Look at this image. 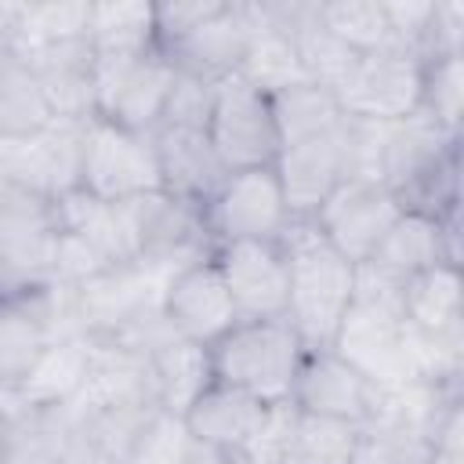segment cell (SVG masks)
Instances as JSON below:
<instances>
[{
  "instance_id": "cell-19",
  "label": "cell",
  "mask_w": 464,
  "mask_h": 464,
  "mask_svg": "<svg viewBox=\"0 0 464 464\" xmlns=\"http://www.w3.org/2000/svg\"><path fill=\"white\" fill-rule=\"evenodd\" d=\"M58 123H87L98 116L94 102V47L87 36L58 40L25 51Z\"/></svg>"
},
{
  "instance_id": "cell-20",
  "label": "cell",
  "mask_w": 464,
  "mask_h": 464,
  "mask_svg": "<svg viewBox=\"0 0 464 464\" xmlns=\"http://www.w3.org/2000/svg\"><path fill=\"white\" fill-rule=\"evenodd\" d=\"M268 413H272V406L261 402L257 395H250L243 388H232L225 381H210L192 399V406L181 413V420H185V428L196 442L250 453V446L257 442Z\"/></svg>"
},
{
  "instance_id": "cell-12",
  "label": "cell",
  "mask_w": 464,
  "mask_h": 464,
  "mask_svg": "<svg viewBox=\"0 0 464 464\" xmlns=\"http://www.w3.org/2000/svg\"><path fill=\"white\" fill-rule=\"evenodd\" d=\"M160 315L174 337H185L203 348L221 341L239 323L214 254L196 257L167 276L160 294Z\"/></svg>"
},
{
  "instance_id": "cell-10",
  "label": "cell",
  "mask_w": 464,
  "mask_h": 464,
  "mask_svg": "<svg viewBox=\"0 0 464 464\" xmlns=\"http://www.w3.org/2000/svg\"><path fill=\"white\" fill-rule=\"evenodd\" d=\"M203 225L214 246L239 243V239L279 243L294 221H290L276 167H250V170L225 174L214 196L203 203Z\"/></svg>"
},
{
  "instance_id": "cell-38",
  "label": "cell",
  "mask_w": 464,
  "mask_h": 464,
  "mask_svg": "<svg viewBox=\"0 0 464 464\" xmlns=\"http://www.w3.org/2000/svg\"><path fill=\"white\" fill-rule=\"evenodd\" d=\"M11 435H14V420H11V413L0 406V464H4V457H7V450H11Z\"/></svg>"
},
{
  "instance_id": "cell-23",
  "label": "cell",
  "mask_w": 464,
  "mask_h": 464,
  "mask_svg": "<svg viewBox=\"0 0 464 464\" xmlns=\"http://www.w3.org/2000/svg\"><path fill=\"white\" fill-rule=\"evenodd\" d=\"M51 102L25 51L0 44V141L36 138L54 127Z\"/></svg>"
},
{
  "instance_id": "cell-39",
  "label": "cell",
  "mask_w": 464,
  "mask_h": 464,
  "mask_svg": "<svg viewBox=\"0 0 464 464\" xmlns=\"http://www.w3.org/2000/svg\"><path fill=\"white\" fill-rule=\"evenodd\" d=\"M402 464H453V460H442V457H435V453H413V457H406Z\"/></svg>"
},
{
  "instance_id": "cell-28",
  "label": "cell",
  "mask_w": 464,
  "mask_h": 464,
  "mask_svg": "<svg viewBox=\"0 0 464 464\" xmlns=\"http://www.w3.org/2000/svg\"><path fill=\"white\" fill-rule=\"evenodd\" d=\"M355 439H359V424L294 410L283 464H348Z\"/></svg>"
},
{
  "instance_id": "cell-34",
  "label": "cell",
  "mask_w": 464,
  "mask_h": 464,
  "mask_svg": "<svg viewBox=\"0 0 464 464\" xmlns=\"http://www.w3.org/2000/svg\"><path fill=\"white\" fill-rule=\"evenodd\" d=\"M210 105H214V83L203 80V76H192V72H181V69H178V80H174V91H170V98H167V109H163L160 123L207 130ZM160 123H156V127H160Z\"/></svg>"
},
{
  "instance_id": "cell-17",
  "label": "cell",
  "mask_w": 464,
  "mask_h": 464,
  "mask_svg": "<svg viewBox=\"0 0 464 464\" xmlns=\"http://www.w3.org/2000/svg\"><path fill=\"white\" fill-rule=\"evenodd\" d=\"M80 138L83 123H54L36 138L0 141V178L54 203L80 188Z\"/></svg>"
},
{
  "instance_id": "cell-14",
  "label": "cell",
  "mask_w": 464,
  "mask_h": 464,
  "mask_svg": "<svg viewBox=\"0 0 464 464\" xmlns=\"http://www.w3.org/2000/svg\"><path fill=\"white\" fill-rule=\"evenodd\" d=\"M384 388H377L362 370L341 359L334 348H308L290 392V406L315 417H334L348 424H370L381 413Z\"/></svg>"
},
{
  "instance_id": "cell-8",
  "label": "cell",
  "mask_w": 464,
  "mask_h": 464,
  "mask_svg": "<svg viewBox=\"0 0 464 464\" xmlns=\"http://www.w3.org/2000/svg\"><path fill=\"white\" fill-rule=\"evenodd\" d=\"M174 80H178V69L160 47H152L145 54H134V58L94 54L98 116L116 123V127L152 134L163 109H167Z\"/></svg>"
},
{
  "instance_id": "cell-21",
  "label": "cell",
  "mask_w": 464,
  "mask_h": 464,
  "mask_svg": "<svg viewBox=\"0 0 464 464\" xmlns=\"http://www.w3.org/2000/svg\"><path fill=\"white\" fill-rule=\"evenodd\" d=\"M91 359H94V337L87 334L54 337L14 388L18 413H47L69 406L87 381Z\"/></svg>"
},
{
  "instance_id": "cell-25",
  "label": "cell",
  "mask_w": 464,
  "mask_h": 464,
  "mask_svg": "<svg viewBox=\"0 0 464 464\" xmlns=\"http://www.w3.org/2000/svg\"><path fill=\"white\" fill-rule=\"evenodd\" d=\"M268 102H272V116H276V130H279V149L330 134L348 120L337 94L319 83H308V80L268 94Z\"/></svg>"
},
{
  "instance_id": "cell-36",
  "label": "cell",
  "mask_w": 464,
  "mask_h": 464,
  "mask_svg": "<svg viewBox=\"0 0 464 464\" xmlns=\"http://www.w3.org/2000/svg\"><path fill=\"white\" fill-rule=\"evenodd\" d=\"M417 450H410L395 431L381 428V424H362L352 460L348 464H402L406 457H413Z\"/></svg>"
},
{
  "instance_id": "cell-5",
  "label": "cell",
  "mask_w": 464,
  "mask_h": 464,
  "mask_svg": "<svg viewBox=\"0 0 464 464\" xmlns=\"http://www.w3.org/2000/svg\"><path fill=\"white\" fill-rule=\"evenodd\" d=\"M116 207V221H120V236H123V250L130 261L160 268V272H174L196 257L214 254V239L203 225V207L178 199L170 192H145Z\"/></svg>"
},
{
  "instance_id": "cell-33",
  "label": "cell",
  "mask_w": 464,
  "mask_h": 464,
  "mask_svg": "<svg viewBox=\"0 0 464 464\" xmlns=\"http://www.w3.org/2000/svg\"><path fill=\"white\" fill-rule=\"evenodd\" d=\"M54 225V203L22 188L11 178H0V236H29L47 232Z\"/></svg>"
},
{
  "instance_id": "cell-18",
  "label": "cell",
  "mask_w": 464,
  "mask_h": 464,
  "mask_svg": "<svg viewBox=\"0 0 464 464\" xmlns=\"http://www.w3.org/2000/svg\"><path fill=\"white\" fill-rule=\"evenodd\" d=\"M257 25H261V7L257 4L225 0V7L214 18H207L199 29L181 36L163 54L174 62V69L218 83V80H225L232 72H239V62L246 54Z\"/></svg>"
},
{
  "instance_id": "cell-32",
  "label": "cell",
  "mask_w": 464,
  "mask_h": 464,
  "mask_svg": "<svg viewBox=\"0 0 464 464\" xmlns=\"http://www.w3.org/2000/svg\"><path fill=\"white\" fill-rule=\"evenodd\" d=\"M192 435L178 413L156 410L134 435L123 464H188Z\"/></svg>"
},
{
  "instance_id": "cell-26",
  "label": "cell",
  "mask_w": 464,
  "mask_h": 464,
  "mask_svg": "<svg viewBox=\"0 0 464 464\" xmlns=\"http://www.w3.org/2000/svg\"><path fill=\"white\" fill-rule=\"evenodd\" d=\"M257 7H261V25H257V33H254V40H250V47L239 62V76L246 83H254L257 91H265V94L304 83L308 76L301 69V58H297V47H294L290 33L279 22H272V14L265 11V0Z\"/></svg>"
},
{
  "instance_id": "cell-29",
  "label": "cell",
  "mask_w": 464,
  "mask_h": 464,
  "mask_svg": "<svg viewBox=\"0 0 464 464\" xmlns=\"http://www.w3.org/2000/svg\"><path fill=\"white\" fill-rule=\"evenodd\" d=\"M87 22H91V4L87 0H40V4H22L18 25L11 33V47L18 51H36L58 40H72V36H87Z\"/></svg>"
},
{
  "instance_id": "cell-24",
  "label": "cell",
  "mask_w": 464,
  "mask_h": 464,
  "mask_svg": "<svg viewBox=\"0 0 464 464\" xmlns=\"http://www.w3.org/2000/svg\"><path fill=\"white\" fill-rule=\"evenodd\" d=\"M145 355H149V370H152V384H156V402L167 413L181 417L192 406V399L214 381L210 348L192 344L185 337L167 334Z\"/></svg>"
},
{
  "instance_id": "cell-27",
  "label": "cell",
  "mask_w": 464,
  "mask_h": 464,
  "mask_svg": "<svg viewBox=\"0 0 464 464\" xmlns=\"http://www.w3.org/2000/svg\"><path fill=\"white\" fill-rule=\"evenodd\" d=\"M87 40L94 54L134 58L156 47V14L152 4H91Z\"/></svg>"
},
{
  "instance_id": "cell-13",
  "label": "cell",
  "mask_w": 464,
  "mask_h": 464,
  "mask_svg": "<svg viewBox=\"0 0 464 464\" xmlns=\"http://www.w3.org/2000/svg\"><path fill=\"white\" fill-rule=\"evenodd\" d=\"M272 167L283 185L290 221H312L334 188L352 178V120L330 134L283 145Z\"/></svg>"
},
{
  "instance_id": "cell-15",
  "label": "cell",
  "mask_w": 464,
  "mask_h": 464,
  "mask_svg": "<svg viewBox=\"0 0 464 464\" xmlns=\"http://www.w3.org/2000/svg\"><path fill=\"white\" fill-rule=\"evenodd\" d=\"M214 261L239 319H286L290 268L283 243L272 239L218 243Z\"/></svg>"
},
{
  "instance_id": "cell-6",
  "label": "cell",
  "mask_w": 464,
  "mask_h": 464,
  "mask_svg": "<svg viewBox=\"0 0 464 464\" xmlns=\"http://www.w3.org/2000/svg\"><path fill=\"white\" fill-rule=\"evenodd\" d=\"M80 188L102 203H123L145 192H160V160L152 134L116 127L102 116L83 123L80 138Z\"/></svg>"
},
{
  "instance_id": "cell-31",
  "label": "cell",
  "mask_w": 464,
  "mask_h": 464,
  "mask_svg": "<svg viewBox=\"0 0 464 464\" xmlns=\"http://www.w3.org/2000/svg\"><path fill=\"white\" fill-rule=\"evenodd\" d=\"M420 116H428L446 134H460V116H464V54L424 62Z\"/></svg>"
},
{
  "instance_id": "cell-4",
  "label": "cell",
  "mask_w": 464,
  "mask_h": 464,
  "mask_svg": "<svg viewBox=\"0 0 464 464\" xmlns=\"http://www.w3.org/2000/svg\"><path fill=\"white\" fill-rule=\"evenodd\" d=\"M304 341L286 319H239L221 341L210 344L214 381L243 388L261 402H290Z\"/></svg>"
},
{
  "instance_id": "cell-9",
  "label": "cell",
  "mask_w": 464,
  "mask_h": 464,
  "mask_svg": "<svg viewBox=\"0 0 464 464\" xmlns=\"http://www.w3.org/2000/svg\"><path fill=\"white\" fill-rule=\"evenodd\" d=\"M424 62L410 51L384 47L359 54L344 83L334 91L344 116L359 123H402L420 112Z\"/></svg>"
},
{
  "instance_id": "cell-30",
  "label": "cell",
  "mask_w": 464,
  "mask_h": 464,
  "mask_svg": "<svg viewBox=\"0 0 464 464\" xmlns=\"http://www.w3.org/2000/svg\"><path fill=\"white\" fill-rule=\"evenodd\" d=\"M319 18L355 54L395 47L381 0H319Z\"/></svg>"
},
{
  "instance_id": "cell-1",
  "label": "cell",
  "mask_w": 464,
  "mask_h": 464,
  "mask_svg": "<svg viewBox=\"0 0 464 464\" xmlns=\"http://www.w3.org/2000/svg\"><path fill=\"white\" fill-rule=\"evenodd\" d=\"M460 134H446L428 116L381 123L377 134V181H384L406 210L446 218L460 210L457 192Z\"/></svg>"
},
{
  "instance_id": "cell-11",
  "label": "cell",
  "mask_w": 464,
  "mask_h": 464,
  "mask_svg": "<svg viewBox=\"0 0 464 464\" xmlns=\"http://www.w3.org/2000/svg\"><path fill=\"white\" fill-rule=\"evenodd\" d=\"M402 210L406 207L399 203V196L384 181H377V178H348L319 207L312 225L352 265H366Z\"/></svg>"
},
{
  "instance_id": "cell-35",
  "label": "cell",
  "mask_w": 464,
  "mask_h": 464,
  "mask_svg": "<svg viewBox=\"0 0 464 464\" xmlns=\"http://www.w3.org/2000/svg\"><path fill=\"white\" fill-rule=\"evenodd\" d=\"M225 7V0H163L152 4L156 14V47L167 51L192 29H199L207 18H214Z\"/></svg>"
},
{
  "instance_id": "cell-7",
  "label": "cell",
  "mask_w": 464,
  "mask_h": 464,
  "mask_svg": "<svg viewBox=\"0 0 464 464\" xmlns=\"http://www.w3.org/2000/svg\"><path fill=\"white\" fill-rule=\"evenodd\" d=\"M207 138L225 174L250 170V167H272L279 156V130H276L268 94L246 83L239 72L218 80L210 120H207Z\"/></svg>"
},
{
  "instance_id": "cell-2",
  "label": "cell",
  "mask_w": 464,
  "mask_h": 464,
  "mask_svg": "<svg viewBox=\"0 0 464 464\" xmlns=\"http://www.w3.org/2000/svg\"><path fill=\"white\" fill-rule=\"evenodd\" d=\"M279 243L290 268L286 323L297 330L304 348H330L355 297L359 265L337 254L312 221H294Z\"/></svg>"
},
{
  "instance_id": "cell-37",
  "label": "cell",
  "mask_w": 464,
  "mask_h": 464,
  "mask_svg": "<svg viewBox=\"0 0 464 464\" xmlns=\"http://www.w3.org/2000/svg\"><path fill=\"white\" fill-rule=\"evenodd\" d=\"M188 464H250V457L239 453V450H225V446H210V442H196L192 439Z\"/></svg>"
},
{
  "instance_id": "cell-22",
  "label": "cell",
  "mask_w": 464,
  "mask_h": 464,
  "mask_svg": "<svg viewBox=\"0 0 464 464\" xmlns=\"http://www.w3.org/2000/svg\"><path fill=\"white\" fill-rule=\"evenodd\" d=\"M152 145H156V160H160L163 192L203 207L225 178V167H221L207 130L160 123L152 130Z\"/></svg>"
},
{
  "instance_id": "cell-3",
  "label": "cell",
  "mask_w": 464,
  "mask_h": 464,
  "mask_svg": "<svg viewBox=\"0 0 464 464\" xmlns=\"http://www.w3.org/2000/svg\"><path fill=\"white\" fill-rule=\"evenodd\" d=\"M341 359L362 370L377 388H402L417 381L406 323H402V290L359 268L355 297L337 326L330 344Z\"/></svg>"
},
{
  "instance_id": "cell-16",
  "label": "cell",
  "mask_w": 464,
  "mask_h": 464,
  "mask_svg": "<svg viewBox=\"0 0 464 464\" xmlns=\"http://www.w3.org/2000/svg\"><path fill=\"white\" fill-rule=\"evenodd\" d=\"M457 214L431 218V214H420V210H402L395 218V225L388 228V236L381 239V246L373 250V257L366 265H359V268H366L377 279H384V283L402 290L410 279L424 276L428 268H435L442 261L460 265Z\"/></svg>"
}]
</instances>
